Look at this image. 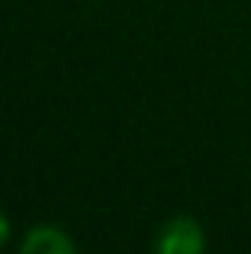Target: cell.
Wrapping results in <instances>:
<instances>
[{
    "label": "cell",
    "mask_w": 251,
    "mask_h": 254,
    "mask_svg": "<svg viewBox=\"0 0 251 254\" xmlns=\"http://www.w3.org/2000/svg\"><path fill=\"white\" fill-rule=\"evenodd\" d=\"M19 254H77L74 238L68 235L58 225H36L23 235V245H19Z\"/></svg>",
    "instance_id": "cell-2"
},
{
    "label": "cell",
    "mask_w": 251,
    "mask_h": 254,
    "mask_svg": "<svg viewBox=\"0 0 251 254\" xmlns=\"http://www.w3.org/2000/svg\"><path fill=\"white\" fill-rule=\"evenodd\" d=\"M6 238H10V219H6V212L0 209V248L6 245Z\"/></svg>",
    "instance_id": "cell-3"
},
{
    "label": "cell",
    "mask_w": 251,
    "mask_h": 254,
    "mask_svg": "<svg viewBox=\"0 0 251 254\" xmlns=\"http://www.w3.org/2000/svg\"><path fill=\"white\" fill-rule=\"evenodd\" d=\"M206 251V232L200 219L193 216H174L158 229L151 254H203Z\"/></svg>",
    "instance_id": "cell-1"
}]
</instances>
